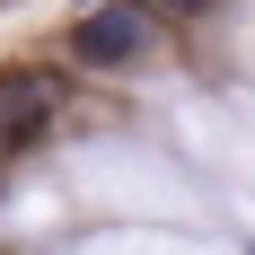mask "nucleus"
<instances>
[{"label": "nucleus", "instance_id": "obj_2", "mask_svg": "<svg viewBox=\"0 0 255 255\" xmlns=\"http://www.w3.org/2000/svg\"><path fill=\"white\" fill-rule=\"evenodd\" d=\"M53 124H62V79L53 71H9L0 79V158L35 150Z\"/></svg>", "mask_w": 255, "mask_h": 255}, {"label": "nucleus", "instance_id": "obj_1", "mask_svg": "<svg viewBox=\"0 0 255 255\" xmlns=\"http://www.w3.org/2000/svg\"><path fill=\"white\" fill-rule=\"evenodd\" d=\"M158 53V18L141 0H97L71 18V62L79 71H141Z\"/></svg>", "mask_w": 255, "mask_h": 255}]
</instances>
